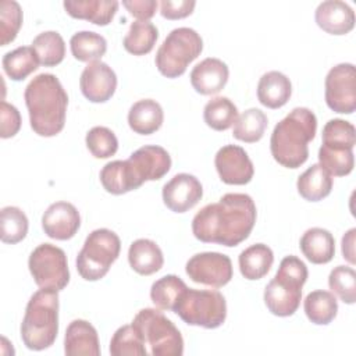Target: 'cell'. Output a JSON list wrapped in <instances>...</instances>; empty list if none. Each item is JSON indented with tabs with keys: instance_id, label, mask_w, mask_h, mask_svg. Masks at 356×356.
Masks as SVG:
<instances>
[{
	"instance_id": "cell-1",
	"label": "cell",
	"mask_w": 356,
	"mask_h": 356,
	"mask_svg": "<svg viewBox=\"0 0 356 356\" xmlns=\"http://www.w3.org/2000/svg\"><path fill=\"white\" fill-rule=\"evenodd\" d=\"M256 217V204L249 195L225 193L195 214L192 232L200 242L234 248L250 235Z\"/></svg>"
},
{
	"instance_id": "cell-2",
	"label": "cell",
	"mask_w": 356,
	"mask_h": 356,
	"mask_svg": "<svg viewBox=\"0 0 356 356\" xmlns=\"http://www.w3.org/2000/svg\"><path fill=\"white\" fill-rule=\"evenodd\" d=\"M24 99L29 114V124L35 134L50 138L63 131L68 95L56 75L47 72L36 75L26 85Z\"/></svg>"
},
{
	"instance_id": "cell-3",
	"label": "cell",
	"mask_w": 356,
	"mask_h": 356,
	"mask_svg": "<svg viewBox=\"0 0 356 356\" xmlns=\"http://www.w3.org/2000/svg\"><path fill=\"white\" fill-rule=\"evenodd\" d=\"M317 132V117L307 107H295L273 129L270 150L286 168H298L309 159V143Z\"/></svg>"
},
{
	"instance_id": "cell-4",
	"label": "cell",
	"mask_w": 356,
	"mask_h": 356,
	"mask_svg": "<svg viewBox=\"0 0 356 356\" xmlns=\"http://www.w3.org/2000/svg\"><path fill=\"white\" fill-rule=\"evenodd\" d=\"M58 291L40 288L28 300L21 323V339L31 350L50 348L58 334Z\"/></svg>"
},
{
	"instance_id": "cell-5",
	"label": "cell",
	"mask_w": 356,
	"mask_h": 356,
	"mask_svg": "<svg viewBox=\"0 0 356 356\" xmlns=\"http://www.w3.org/2000/svg\"><path fill=\"white\" fill-rule=\"evenodd\" d=\"M307 275V267L298 256H285L274 278L264 288L263 298L268 312L278 317L295 314L302 300V288Z\"/></svg>"
},
{
	"instance_id": "cell-6",
	"label": "cell",
	"mask_w": 356,
	"mask_h": 356,
	"mask_svg": "<svg viewBox=\"0 0 356 356\" xmlns=\"http://www.w3.org/2000/svg\"><path fill=\"white\" fill-rule=\"evenodd\" d=\"M131 324L140 335L149 355L181 356L184 353V338L179 330L160 309L139 310Z\"/></svg>"
},
{
	"instance_id": "cell-7",
	"label": "cell",
	"mask_w": 356,
	"mask_h": 356,
	"mask_svg": "<svg viewBox=\"0 0 356 356\" xmlns=\"http://www.w3.org/2000/svg\"><path fill=\"white\" fill-rule=\"evenodd\" d=\"M202 50L203 39L195 29L188 26L175 28L157 49L154 64L163 76L178 78L200 56Z\"/></svg>"
},
{
	"instance_id": "cell-8",
	"label": "cell",
	"mask_w": 356,
	"mask_h": 356,
	"mask_svg": "<svg viewBox=\"0 0 356 356\" xmlns=\"http://www.w3.org/2000/svg\"><path fill=\"white\" fill-rule=\"evenodd\" d=\"M121 241L118 235L108 228H97L92 231L79 250L75 264L78 274L86 281H97L103 278L111 264L118 259Z\"/></svg>"
},
{
	"instance_id": "cell-9",
	"label": "cell",
	"mask_w": 356,
	"mask_h": 356,
	"mask_svg": "<svg viewBox=\"0 0 356 356\" xmlns=\"http://www.w3.org/2000/svg\"><path fill=\"white\" fill-rule=\"evenodd\" d=\"M172 312L188 325L214 330L227 318V302L218 291L186 288Z\"/></svg>"
},
{
	"instance_id": "cell-10",
	"label": "cell",
	"mask_w": 356,
	"mask_h": 356,
	"mask_svg": "<svg viewBox=\"0 0 356 356\" xmlns=\"http://www.w3.org/2000/svg\"><path fill=\"white\" fill-rule=\"evenodd\" d=\"M29 273L39 288L63 291L70 282L65 252L51 243H40L28 259Z\"/></svg>"
},
{
	"instance_id": "cell-11",
	"label": "cell",
	"mask_w": 356,
	"mask_h": 356,
	"mask_svg": "<svg viewBox=\"0 0 356 356\" xmlns=\"http://www.w3.org/2000/svg\"><path fill=\"white\" fill-rule=\"evenodd\" d=\"M327 106L339 114H352L356 108V70L350 63L334 65L324 82Z\"/></svg>"
},
{
	"instance_id": "cell-12",
	"label": "cell",
	"mask_w": 356,
	"mask_h": 356,
	"mask_svg": "<svg viewBox=\"0 0 356 356\" xmlns=\"http://www.w3.org/2000/svg\"><path fill=\"white\" fill-rule=\"evenodd\" d=\"M185 271L193 282L211 288L227 285L234 275L231 259L220 252H202L193 254L186 261Z\"/></svg>"
},
{
	"instance_id": "cell-13",
	"label": "cell",
	"mask_w": 356,
	"mask_h": 356,
	"mask_svg": "<svg viewBox=\"0 0 356 356\" xmlns=\"http://www.w3.org/2000/svg\"><path fill=\"white\" fill-rule=\"evenodd\" d=\"M127 163L138 188L146 181L161 179L171 168L168 152L157 145H145L136 149Z\"/></svg>"
},
{
	"instance_id": "cell-14",
	"label": "cell",
	"mask_w": 356,
	"mask_h": 356,
	"mask_svg": "<svg viewBox=\"0 0 356 356\" xmlns=\"http://www.w3.org/2000/svg\"><path fill=\"white\" fill-rule=\"evenodd\" d=\"M214 165L220 179L227 185H246L252 181L254 167L243 147L225 145L218 149Z\"/></svg>"
},
{
	"instance_id": "cell-15",
	"label": "cell",
	"mask_w": 356,
	"mask_h": 356,
	"mask_svg": "<svg viewBox=\"0 0 356 356\" xmlns=\"http://www.w3.org/2000/svg\"><path fill=\"white\" fill-rule=\"evenodd\" d=\"M164 204L174 213H185L193 209L203 197L200 181L188 172L174 175L161 191Z\"/></svg>"
},
{
	"instance_id": "cell-16",
	"label": "cell",
	"mask_w": 356,
	"mask_h": 356,
	"mask_svg": "<svg viewBox=\"0 0 356 356\" xmlns=\"http://www.w3.org/2000/svg\"><path fill=\"white\" fill-rule=\"evenodd\" d=\"M82 95L92 103H106L117 89L114 70L102 60L88 63L79 78Z\"/></svg>"
},
{
	"instance_id": "cell-17",
	"label": "cell",
	"mask_w": 356,
	"mask_h": 356,
	"mask_svg": "<svg viewBox=\"0 0 356 356\" xmlns=\"http://www.w3.org/2000/svg\"><path fill=\"white\" fill-rule=\"evenodd\" d=\"M81 227L78 209L70 202L51 203L42 216V228L44 234L57 241H67L75 236Z\"/></svg>"
},
{
	"instance_id": "cell-18",
	"label": "cell",
	"mask_w": 356,
	"mask_h": 356,
	"mask_svg": "<svg viewBox=\"0 0 356 356\" xmlns=\"http://www.w3.org/2000/svg\"><path fill=\"white\" fill-rule=\"evenodd\" d=\"M228 65L216 57H207L197 63L191 71V83L193 89L204 96L216 95L228 82Z\"/></svg>"
},
{
	"instance_id": "cell-19",
	"label": "cell",
	"mask_w": 356,
	"mask_h": 356,
	"mask_svg": "<svg viewBox=\"0 0 356 356\" xmlns=\"http://www.w3.org/2000/svg\"><path fill=\"white\" fill-rule=\"evenodd\" d=\"M314 19L318 28L330 35H346L355 28V11L341 0L320 3L316 8Z\"/></svg>"
},
{
	"instance_id": "cell-20",
	"label": "cell",
	"mask_w": 356,
	"mask_h": 356,
	"mask_svg": "<svg viewBox=\"0 0 356 356\" xmlns=\"http://www.w3.org/2000/svg\"><path fill=\"white\" fill-rule=\"evenodd\" d=\"M64 352L68 356H99L100 343L96 328L86 320H72L65 330Z\"/></svg>"
},
{
	"instance_id": "cell-21",
	"label": "cell",
	"mask_w": 356,
	"mask_h": 356,
	"mask_svg": "<svg viewBox=\"0 0 356 356\" xmlns=\"http://www.w3.org/2000/svg\"><path fill=\"white\" fill-rule=\"evenodd\" d=\"M118 6L117 0H67L63 3L70 17L85 19L99 26H106L113 21Z\"/></svg>"
},
{
	"instance_id": "cell-22",
	"label": "cell",
	"mask_w": 356,
	"mask_h": 356,
	"mask_svg": "<svg viewBox=\"0 0 356 356\" xmlns=\"http://www.w3.org/2000/svg\"><path fill=\"white\" fill-rule=\"evenodd\" d=\"M292 95L289 78L280 71H268L257 83V99L267 108H280L288 103Z\"/></svg>"
},
{
	"instance_id": "cell-23",
	"label": "cell",
	"mask_w": 356,
	"mask_h": 356,
	"mask_svg": "<svg viewBox=\"0 0 356 356\" xmlns=\"http://www.w3.org/2000/svg\"><path fill=\"white\" fill-rule=\"evenodd\" d=\"M299 248L303 256L313 264H327L335 254V239L328 229L313 227L305 231Z\"/></svg>"
},
{
	"instance_id": "cell-24",
	"label": "cell",
	"mask_w": 356,
	"mask_h": 356,
	"mask_svg": "<svg viewBox=\"0 0 356 356\" xmlns=\"http://www.w3.org/2000/svg\"><path fill=\"white\" fill-rule=\"evenodd\" d=\"M128 263L140 275H152L161 270L164 256L160 246L147 238L134 241L128 249Z\"/></svg>"
},
{
	"instance_id": "cell-25",
	"label": "cell",
	"mask_w": 356,
	"mask_h": 356,
	"mask_svg": "<svg viewBox=\"0 0 356 356\" xmlns=\"http://www.w3.org/2000/svg\"><path fill=\"white\" fill-rule=\"evenodd\" d=\"M164 121V111L160 103L153 99L135 102L128 111V125L139 135H152L159 131Z\"/></svg>"
},
{
	"instance_id": "cell-26",
	"label": "cell",
	"mask_w": 356,
	"mask_h": 356,
	"mask_svg": "<svg viewBox=\"0 0 356 356\" xmlns=\"http://www.w3.org/2000/svg\"><path fill=\"white\" fill-rule=\"evenodd\" d=\"M241 274L249 280H260L270 271L274 263V253L264 243H254L241 252L238 257Z\"/></svg>"
},
{
	"instance_id": "cell-27",
	"label": "cell",
	"mask_w": 356,
	"mask_h": 356,
	"mask_svg": "<svg viewBox=\"0 0 356 356\" xmlns=\"http://www.w3.org/2000/svg\"><path fill=\"white\" fill-rule=\"evenodd\" d=\"M318 164L331 177H345L355 167L353 147L341 143H321L318 149Z\"/></svg>"
},
{
	"instance_id": "cell-28",
	"label": "cell",
	"mask_w": 356,
	"mask_h": 356,
	"mask_svg": "<svg viewBox=\"0 0 356 356\" xmlns=\"http://www.w3.org/2000/svg\"><path fill=\"white\" fill-rule=\"evenodd\" d=\"M332 182V177L320 164H312L299 175L296 188L305 200L318 202L331 193Z\"/></svg>"
},
{
	"instance_id": "cell-29",
	"label": "cell",
	"mask_w": 356,
	"mask_h": 356,
	"mask_svg": "<svg viewBox=\"0 0 356 356\" xmlns=\"http://www.w3.org/2000/svg\"><path fill=\"white\" fill-rule=\"evenodd\" d=\"M303 309L313 324L327 325L337 317L338 300L332 292L317 289L307 293Z\"/></svg>"
},
{
	"instance_id": "cell-30",
	"label": "cell",
	"mask_w": 356,
	"mask_h": 356,
	"mask_svg": "<svg viewBox=\"0 0 356 356\" xmlns=\"http://www.w3.org/2000/svg\"><path fill=\"white\" fill-rule=\"evenodd\" d=\"M3 70L13 81H24L39 68V58L32 46H19L3 56Z\"/></svg>"
},
{
	"instance_id": "cell-31",
	"label": "cell",
	"mask_w": 356,
	"mask_h": 356,
	"mask_svg": "<svg viewBox=\"0 0 356 356\" xmlns=\"http://www.w3.org/2000/svg\"><path fill=\"white\" fill-rule=\"evenodd\" d=\"M70 49L78 61L92 63L100 60L107 51V40L100 33L79 31L70 39Z\"/></svg>"
},
{
	"instance_id": "cell-32",
	"label": "cell",
	"mask_w": 356,
	"mask_h": 356,
	"mask_svg": "<svg viewBox=\"0 0 356 356\" xmlns=\"http://www.w3.org/2000/svg\"><path fill=\"white\" fill-rule=\"evenodd\" d=\"M106 192L111 195H124L138 189L127 160H114L107 163L99 174Z\"/></svg>"
},
{
	"instance_id": "cell-33",
	"label": "cell",
	"mask_w": 356,
	"mask_h": 356,
	"mask_svg": "<svg viewBox=\"0 0 356 356\" xmlns=\"http://www.w3.org/2000/svg\"><path fill=\"white\" fill-rule=\"evenodd\" d=\"M186 288L178 275L167 274L152 284L150 299L157 309L172 312Z\"/></svg>"
},
{
	"instance_id": "cell-34",
	"label": "cell",
	"mask_w": 356,
	"mask_h": 356,
	"mask_svg": "<svg viewBox=\"0 0 356 356\" xmlns=\"http://www.w3.org/2000/svg\"><path fill=\"white\" fill-rule=\"evenodd\" d=\"M159 31L150 21H134L122 39L124 49L134 56L150 53L157 42Z\"/></svg>"
},
{
	"instance_id": "cell-35",
	"label": "cell",
	"mask_w": 356,
	"mask_h": 356,
	"mask_svg": "<svg viewBox=\"0 0 356 356\" xmlns=\"http://www.w3.org/2000/svg\"><path fill=\"white\" fill-rule=\"evenodd\" d=\"M268 125L267 115L260 108H248L241 115H238L232 136L245 143H256L259 142Z\"/></svg>"
},
{
	"instance_id": "cell-36",
	"label": "cell",
	"mask_w": 356,
	"mask_h": 356,
	"mask_svg": "<svg viewBox=\"0 0 356 356\" xmlns=\"http://www.w3.org/2000/svg\"><path fill=\"white\" fill-rule=\"evenodd\" d=\"M238 118V108L228 97L217 96L209 100L203 108V120L214 131H227Z\"/></svg>"
},
{
	"instance_id": "cell-37",
	"label": "cell",
	"mask_w": 356,
	"mask_h": 356,
	"mask_svg": "<svg viewBox=\"0 0 356 356\" xmlns=\"http://www.w3.org/2000/svg\"><path fill=\"white\" fill-rule=\"evenodd\" d=\"M31 46L35 50L39 63L44 67H56L64 60L65 42L63 36L56 31H46L39 33L32 40Z\"/></svg>"
},
{
	"instance_id": "cell-38",
	"label": "cell",
	"mask_w": 356,
	"mask_h": 356,
	"mask_svg": "<svg viewBox=\"0 0 356 356\" xmlns=\"http://www.w3.org/2000/svg\"><path fill=\"white\" fill-rule=\"evenodd\" d=\"M29 228L26 214L15 206H6L0 210V239L4 243L21 242Z\"/></svg>"
},
{
	"instance_id": "cell-39",
	"label": "cell",
	"mask_w": 356,
	"mask_h": 356,
	"mask_svg": "<svg viewBox=\"0 0 356 356\" xmlns=\"http://www.w3.org/2000/svg\"><path fill=\"white\" fill-rule=\"evenodd\" d=\"M110 355L111 356H146L149 355L140 335L132 327V324H127L120 327L111 337L110 341Z\"/></svg>"
},
{
	"instance_id": "cell-40",
	"label": "cell",
	"mask_w": 356,
	"mask_h": 356,
	"mask_svg": "<svg viewBox=\"0 0 356 356\" xmlns=\"http://www.w3.org/2000/svg\"><path fill=\"white\" fill-rule=\"evenodd\" d=\"M328 286L343 303L353 305L356 302V273L352 267H334L328 275Z\"/></svg>"
},
{
	"instance_id": "cell-41",
	"label": "cell",
	"mask_w": 356,
	"mask_h": 356,
	"mask_svg": "<svg viewBox=\"0 0 356 356\" xmlns=\"http://www.w3.org/2000/svg\"><path fill=\"white\" fill-rule=\"evenodd\" d=\"M85 143L90 154L96 159H108L118 150V139L107 127H93L85 136Z\"/></svg>"
},
{
	"instance_id": "cell-42",
	"label": "cell",
	"mask_w": 356,
	"mask_h": 356,
	"mask_svg": "<svg viewBox=\"0 0 356 356\" xmlns=\"http://www.w3.org/2000/svg\"><path fill=\"white\" fill-rule=\"evenodd\" d=\"M22 8L15 0L0 3V44L7 46L14 42L22 25Z\"/></svg>"
},
{
	"instance_id": "cell-43",
	"label": "cell",
	"mask_w": 356,
	"mask_h": 356,
	"mask_svg": "<svg viewBox=\"0 0 356 356\" xmlns=\"http://www.w3.org/2000/svg\"><path fill=\"white\" fill-rule=\"evenodd\" d=\"M323 143H341L355 147L356 129L355 125L342 118H332L325 122L321 134Z\"/></svg>"
},
{
	"instance_id": "cell-44",
	"label": "cell",
	"mask_w": 356,
	"mask_h": 356,
	"mask_svg": "<svg viewBox=\"0 0 356 356\" xmlns=\"http://www.w3.org/2000/svg\"><path fill=\"white\" fill-rule=\"evenodd\" d=\"M21 128V114L18 108L7 102L0 104V136L3 139L13 138Z\"/></svg>"
},
{
	"instance_id": "cell-45",
	"label": "cell",
	"mask_w": 356,
	"mask_h": 356,
	"mask_svg": "<svg viewBox=\"0 0 356 356\" xmlns=\"http://www.w3.org/2000/svg\"><path fill=\"white\" fill-rule=\"evenodd\" d=\"M196 1L193 0H161L160 1V14L167 19H181L191 15L195 10Z\"/></svg>"
},
{
	"instance_id": "cell-46",
	"label": "cell",
	"mask_w": 356,
	"mask_h": 356,
	"mask_svg": "<svg viewBox=\"0 0 356 356\" xmlns=\"http://www.w3.org/2000/svg\"><path fill=\"white\" fill-rule=\"evenodd\" d=\"M122 6L136 21H149L156 14L159 3L156 0H131L122 1Z\"/></svg>"
},
{
	"instance_id": "cell-47",
	"label": "cell",
	"mask_w": 356,
	"mask_h": 356,
	"mask_svg": "<svg viewBox=\"0 0 356 356\" xmlns=\"http://www.w3.org/2000/svg\"><path fill=\"white\" fill-rule=\"evenodd\" d=\"M355 238H356V228H350L349 231L345 232V235L342 236V242H341L342 256H343V259H345L349 264H352V266L356 263Z\"/></svg>"
}]
</instances>
